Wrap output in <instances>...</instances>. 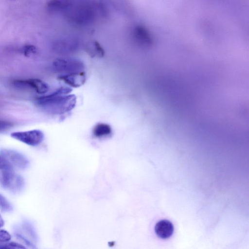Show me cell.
I'll return each instance as SVG.
<instances>
[{
    "instance_id": "obj_1",
    "label": "cell",
    "mask_w": 249,
    "mask_h": 249,
    "mask_svg": "<svg viewBox=\"0 0 249 249\" xmlns=\"http://www.w3.org/2000/svg\"><path fill=\"white\" fill-rule=\"evenodd\" d=\"M72 89L61 87L49 95L36 99V103L43 109L53 114H62L73 109L76 103L74 94H69Z\"/></svg>"
},
{
    "instance_id": "obj_2",
    "label": "cell",
    "mask_w": 249,
    "mask_h": 249,
    "mask_svg": "<svg viewBox=\"0 0 249 249\" xmlns=\"http://www.w3.org/2000/svg\"><path fill=\"white\" fill-rule=\"evenodd\" d=\"M0 184L5 189L16 192L22 189L23 178L11 170H3L0 173Z\"/></svg>"
},
{
    "instance_id": "obj_3",
    "label": "cell",
    "mask_w": 249,
    "mask_h": 249,
    "mask_svg": "<svg viewBox=\"0 0 249 249\" xmlns=\"http://www.w3.org/2000/svg\"><path fill=\"white\" fill-rule=\"evenodd\" d=\"M54 70L61 74H68L84 71V65L75 59H57L53 63Z\"/></svg>"
},
{
    "instance_id": "obj_4",
    "label": "cell",
    "mask_w": 249,
    "mask_h": 249,
    "mask_svg": "<svg viewBox=\"0 0 249 249\" xmlns=\"http://www.w3.org/2000/svg\"><path fill=\"white\" fill-rule=\"evenodd\" d=\"M11 136L23 143L31 146L40 144L44 139V133L39 129H33L25 131L14 132Z\"/></svg>"
},
{
    "instance_id": "obj_5",
    "label": "cell",
    "mask_w": 249,
    "mask_h": 249,
    "mask_svg": "<svg viewBox=\"0 0 249 249\" xmlns=\"http://www.w3.org/2000/svg\"><path fill=\"white\" fill-rule=\"evenodd\" d=\"M13 85L17 88L33 90L39 94H45L49 90L45 82L36 78L16 79L13 81Z\"/></svg>"
},
{
    "instance_id": "obj_6",
    "label": "cell",
    "mask_w": 249,
    "mask_h": 249,
    "mask_svg": "<svg viewBox=\"0 0 249 249\" xmlns=\"http://www.w3.org/2000/svg\"><path fill=\"white\" fill-rule=\"evenodd\" d=\"M3 156L13 166L18 168L24 169L29 163L27 159L20 153L14 150L3 149L0 151Z\"/></svg>"
},
{
    "instance_id": "obj_7",
    "label": "cell",
    "mask_w": 249,
    "mask_h": 249,
    "mask_svg": "<svg viewBox=\"0 0 249 249\" xmlns=\"http://www.w3.org/2000/svg\"><path fill=\"white\" fill-rule=\"evenodd\" d=\"M58 79L63 81L71 87L78 88L83 85L86 81L84 71L68 74H61Z\"/></svg>"
},
{
    "instance_id": "obj_8",
    "label": "cell",
    "mask_w": 249,
    "mask_h": 249,
    "mask_svg": "<svg viewBox=\"0 0 249 249\" xmlns=\"http://www.w3.org/2000/svg\"><path fill=\"white\" fill-rule=\"evenodd\" d=\"M155 231L159 237L163 239H167L173 233L174 226L172 223L168 220H161L156 224Z\"/></svg>"
},
{
    "instance_id": "obj_9",
    "label": "cell",
    "mask_w": 249,
    "mask_h": 249,
    "mask_svg": "<svg viewBox=\"0 0 249 249\" xmlns=\"http://www.w3.org/2000/svg\"><path fill=\"white\" fill-rule=\"evenodd\" d=\"M112 131L111 127L109 124L103 123L97 124L92 130L93 135L97 138L109 136L112 134Z\"/></svg>"
},
{
    "instance_id": "obj_10",
    "label": "cell",
    "mask_w": 249,
    "mask_h": 249,
    "mask_svg": "<svg viewBox=\"0 0 249 249\" xmlns=\"http://www.w3.org/2000/svg\"><path fill=\"white\" fill-rule=\"evenodd\" d=\"M87 53L91 57H103L105 55V51L100 43L95 41L89 44L86 48Z\"/></svg>"
},
{
    "instance_id": "obj_11",
    "label": "cell",
    "mask_w": 249,
    "mask_h": 249,
    "mask_svg": "<svg viewBox=\"0 0 249 249\" xmlns=\"http://www.w3.org/2000/svg\"><path fill=\"white\" fill-rule=\"evenodd\" d=\"M0 208L5 212H9L12 210V206L8 200L0 194Z\"/></svg>"
},
{
    "instance_id": "obj_12",
    "label": "cell",
    "mask_w": 249,
    "mask_h": 249,
    "mask_svg": "<svg viewBox=\"0 0 249 249\" xmlns=\"http://www.w3.org/2000/svg\"><path fill=\"white\" fill-rule=\"evenodd\" d=\"M22 53L25 56H31L36 53V49L32 45H26L22 48Z\"/></svg>"
},
{
    "instance_id": "obj_13",
    "label": "cell",
    "mask_w": 249,
    "mask_h": 249,
    "mask_svg": "<svg viewBox=\"0 0 249 249\" xmlns=\"http://www.w3.org/2000/svg\"><path fill=\"white\" fill-rule=\"evenodd\" d=\"M12 168L11 164L3 156H0V170H11Z\"/></svg>"
},
{
    "instance_id": "obj_14",
    "label": "cell",
    "mask_w": 249,
    "mask_h": 249,
    "mask_svg": "<svg viewBox=\"0 0 249 249\" xmlns=\"http://www.w3.org/2000/svg\"><path fill=\"white\" fill-rule=\"evenodd\" d=\"M25 249V248L17 243L10 242L4 244H0V249Z\"/></svg>"
},
{
    "instance_id": "obj_15",
    "label": "cell",
    "mask_w": 249,
    "mask_h": 249,
    "mask_svg": "<svg viewBox=\"0 0 249 249\" xmlns=\"http://www.w3.org/2000/svg\"><path fill=\"white\" fill-rule=\"evenodd\" d=\"M11 235L6 231L0 230V242H6L11 239Z\"/></svg>"
},
{
    "instance_id": "obj_16",
    "label": "cell",
    "mask_w": 249,
    "mask_h": 249,
    "mask_svg": "<svg viewBox=\"0 0 249 249\" xmlns=\"http://www.w3.org/2000/svg\"><path fill=\"white\" fill-rule=\"evenodd\" d=\"M13 124L8 121L0 120V132H3L12 127Z\"/></svg>"
},
{
    "instance_id": "obj_17",
    "label": "cell",
    "mask_w": 249,
    "mask_h": 249,
    "mask_svg": "<svg viewBox=\"0 0 249 249\" xmlns=\"http://www.w3.org/2000/svg\"><path fill=\"white\" fill-rule=\"evenodd\" d=\"M3 224H4L3 220L2 218V217L1 216V215H0V227L3 226Z\"/></svg>"
}]
</instances>
